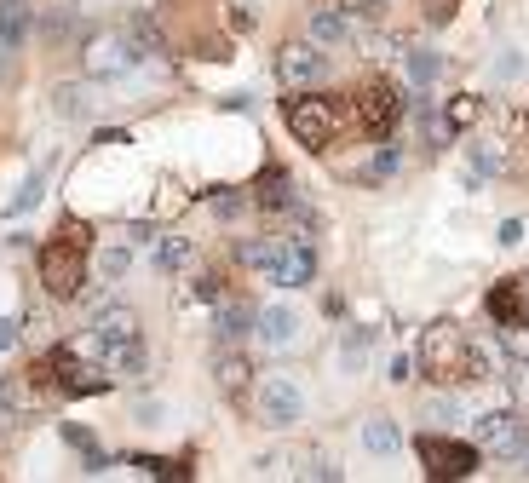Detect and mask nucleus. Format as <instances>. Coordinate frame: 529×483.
<instances>
[{"label":"nucleus","mask_w":529,"mask_h":483,"mask_svg":"<svg viewBox=\"0 0 529 483\" xmlns=\"http://www.w3.org/2000/svg\"><path fill=\"white\" fill-rule=\"evenodd\" d=\"M87 259H92V225L64 219V225L41 242V253H35V265H41V288L52 299H75L81 294V282H87Z\"/></svg>","instance_id":"f257e3e1"},{"label":"nucleus","mask_w":529,"mask_h":483,"mask_svg":"<svg viewBox=\"0 0 529 483\" xmlns=\"http://www.w3.org/2000/svg\"><path fill=\"white\" fill-rule=\"evenodd\" d=\"M414 363H420V374H426L432 386H466V380H483V368H489L483 351L460 334L455 322H432V328L420 334Z\"/></svg>","instance_id":"f03ea898"},{"label":"nucleus","mask_w":529,"mask_h":483,"mask_svg":"<svg viewBox=\"0 0 529 483\" xmlns=\"http://www.w3.org/2000/svg\"><path fill=\"white\" fill-rule=\"evenodd\" d=\"M41 386H58L64 397H98V391L115 386V374L104 363H81V351L75 345H58V351H46L41 363L29 368Z\"/></svg>","instance_id":"7ed1b4c3"},{"label":"nucleus","mask_w":529,"mask_h":483,"mask_svg":"<svg viewBox=\"0 0 529 483\" xmlns=\"http://www.w3.org/2000/svg\"><path fill=\"white\" fill-rule=\"evenodd\" d=\"M345 110L328 98V92H305V98H288V133L305 144V150H328L340 138Z\"/></svg>","instance_id":"20e7f679"},{"label":"nucleus","mask_w":529,"mask_h":483,"mask_svg":"<svg viewBox=\"0 0 529 483\" xmlns=\"http://www.w3.org/2000/svg\"><path fill=\"white\" fill-rule=\"evenodd\" d=\"M478 460H483V449H478V443H466V437H443V432L420 437V466H426V478H437V483L472 478V472H478Z\"/></svg>","instance_id":"39448f33"},{"label":"nucleus","mask_w":529,"mask_h":483,"mask_svg":"<svg viewBox=\"0 0 529 483\" xmlns=\"http://www.w3.org/2000/svg\"><path fill=\"white\" fill-rule=\"evenodd\" d=\"M138 58H144V52H138L133 35H127V29H110V35H92V41H87L81 69H87L92 81H115V75H127Z\"/></svg>","instance_id":"423d86ee"},{"label":"nucleus","mask_w":529,"mask_h":483,"mask_svg":"<svg viewBox=\"0 0 529 483\" xmlns=\"http://www.w3.org/2000/svg\"><path fill=\"white\" fill-rule=\"evenodd\" d=\"M397 115H403V87L391 81V75H374L357 87V121H363L374 138H386L397 127Z\"/></svg>","instance_id":"0eeeda50"},{"label":"nucleus","mask_w":529,"mask_h":483,"mask_svg":"<svg viewBox=\"0 0 529 483\" xmlns=\"http://www.w3.org/2000/svg\"><path fill=\"white\" fill-rule=\"evenodd\" d=\"M276 75H282V87H322V81H328V46L322 41H288L276 52Z\"/></svg>","instance_id":"6e6552de"},{"label":"nucleus","mask_w":529,"mask_h":483,"mask_svg":"<svg viewBox=\"0 0 529 483\" xmlns=\"http://www.w3.org/2000/svg\"><path fill=\"white\" fill-rule=\"evenodd\" d=\"M472 443H478L483 455H501V460H518L524 455V420L518 414H506V409H489L472 420Z\"/></svg>","instance_id":"1a4fd4ad"},{"label":"nucleus","mask_w":529,"mask_h":483,"mask_svg":"<svg viewBox=\"0 0 529 483\" xmlns=\"http://www.w3.org/2000/svg\"><path fill=\"white\" fill-rule=\"evenodd\" d=\"M299 414H305V391H299L288 374H271V380L259 386V420H265V426H294Z\"/></svg>","instance_id":"9d476101"},{"label":"nucleus","mask_w":529,"mask_h":483,"mask_svg":"<svg viewBox=\"0 0 529 483\" xmlns=\"http://www.w3.org/2000/svg\"><path fill=\"white\" fill-rule=\"evenodd\" d=\"M276 288H305V282H317V248H311V236H282V259H276Z\"/></svg>","instance_id":"9b49d317"},{"label":"nucleus","mask_w":529,"mask_h":483,"mask_svg":"<svg viewBox=\"0 0 529 483\" xmlns=\"http://www.w3.org/2000/svg\"><path fill=\"white\" fill-rule=\"evenodd\" d=\"M483 311L501 322V328H529V294L518 276H501L495 288H489V299H483Z\"/></svg>","instance_id":"f8f14e48"},{"label":"nucleus","mask_w":529,"mask_h":483,"mask_svg":"<svg viewBox=\"0 0 529 483\" xmlns=\"http://www.w3.org/2000/svg\"><path fill=\"white\" fill-rule=\"evenodd\" d=\"M121 340H138V311L104 305V311L92 317V351H98V345H121Z\"/></svg>","instance_id":"ddd939ff"},{"label":"nucleus","mask_w":529,"mask_h":483,"mask_svg":"<svg viewBox=\"0 0 529 483\" xmlns=\"http://www.w3.org/2000/svg\"><path fill=\"white\" fill-rule=\"evenodd\" d=\"M35 35V6L29 0H0V52H18Z\"/></svg>","instance_id":"4468645a"},{"label":"nucleus","mask_w":529,"mask_h":483,"mask_svg":"<svg viewBox=\"0 0 529 483\" xmlns=\"http://www.w3.org/2000/svg\"><path fill=\"white\" fill-rule=\"evenodd\" d=\"M253 202L265 207V213H288V207H294V179H288L282 167H265V173L253 179Z\"/></svg>","instance_id":"2eb2a0df"},{"label":"nucleus","mask_w":529,"mask_h":483,"mask_svg":"<svg viewBox=\"0 0 529 483\" xmlns=\"http://www.w3.org/2000/svg\"><path fill=\"white\" fill-rule=\"evenodd\" d=\"M98 357H104V368H110L115 380H138L144 374V334L121 340V345H98Z\"/></svg>","instance_id":"dca6fc26"},{"label":"nucleus","mask_w":529,"mask_h":483,"mask_svg":"<svg viewBox=\"0 0 529 483\" xmlns=\"http://www.w3.org/2000/svg\"><path fill=\"white\" fill-rule=\"evenodd\" d=\"M299 311H288V305H271V311H259V340L265 345H294L299 340Z\"/></svg>","instance_id":"f3484780"},{"label":"nucleus","mask_w":529,"mask_h":483,"mask_svg":"<svg viewBox=\"0 0 529 483\" xmlns=\"http://www.w3.org/2000/svg\"><path fill=\"white\" fill-rule=\"evenodd\" d=\"M213 380H219V391H225V397H242V391L253 386V363L242 357V351H219V363H213Z\"/></svg>","instance_id":"a211bd4d"},{"label":"nucleus","mask_w":529,"mask_h":483,"mask_svg":"<svg viewBox=\"0 0 529 483\" xmlns=\"http://www.w3.org/2000/svg\"><path fill=\"white\" fill-rule=\"evenodd\" d=\"M311 41H322V46H345L351 41V18H345V6H317V12H311Z\"/></svg>","instance_id":"6ab92c4d"},{"label":"nucleus","mask_w":529,"mask_h":483,"mask_svg":"<svg viewBox=\"0 0 529 483\" xmlns=\"http://www.w3.org/2000/svg\"><path fill=\"white\" fill-rule=\"evenodd\" d=\"M363 443H368V455H397L403 449V432H397V420H386V414H368L363 420Z\"/></svg>","instance_id":"aec40b11"},{"label":"nucleus","mask_w":529,"mask_h":483,"mask_svg":"<svg viewBox=\"0 0 529 483\" xmlns=\"http://www.w3.org/2000/svg\"><path fill=\"white\" fill-rule=\"evenodd\" d=\"M253 328H259V311H253L248 299H225L219 305V340H242Z\"/></svg>","instance_id":"412c9836"},{"label":"nucleus","mask_w":529,"mask_h":483,"mask_svg":"<svg viewBox=\"0 0 529 483\" xmlns=\"http://www.w3.org/2000/svg\"><path fill=\"white\" fill-rule=\"evenodd\" d=\"M184 265H190V242H184V236H161L156 242V271H184Z\"/></svg>","instance_id":"4be33fe9"},{"label":"nucleus","mask_w":529,"mask_h":483,"mask_svg":"<svg viewBox=\"0 0 529 483\" xmlns=\"http://www.w3.org/2000/svg\"><path fill=\"white\" fill-rule=\"evenodd\" d=\"M52 98H58V115H64V121H87V115H92L87 87H75V81H69V87H58Z\"/></svg>","instance_id":"5701e85b"},{"label":"nucleus","mask_w":529,"mask_h":483,"mask_svg":"<svg viewBox=\"0 0 529 483\" xmlns=\"http://www.w3.org/2000/svg\"><path fill=\"white\" fill-rule=\"evenodd\" d=\"M409 75H414V87H432L437 75H443V58H437L432 46H414L409 52Z\"/></svg>","instance_id":"b1692460"},{"label":"nucleus","mask_w":529,"mask_h":483,"mask_svg":"<svg viewBox=\"0 0 529 483\" xmlns=\"http://www.w3.org/2000/svg\"><path fill=\"white\" fill-rule=\"evenodd\" d=\"M472 121H478V98H455V104H449V127H472Z\"/></svg>","instance_id":"393cba45"},{"label":"nucleus","mask_w":529,"mask_h":483,"mask_svg":"<svg viewBox=\"0 0 529 483\" xmlns=\"http://www.w3.org/2000/svg\"><path fill=\"white\" fill-rule=\"evenodd\" d=\"M420 12H426V23H449L460 12V0H420Z\"/></svg>","instance_id":"a878e982"},{"label":"nucleus","mask_w":529,"mask_h":483,"mask_svg":"<svg viewBox=\"0 0 529 483\" xmlns=\"http://www.w3.org/2000/svg\"><path fill=\"white\" fill-rule=\"evenodd\" d=\"M127 265H133V248H110L104 253V276H110V282L115 276H127Z\"/></svg>","instance_id":"bb28decb"},{"label":"nucleus","mask_w":529,"mask_h":483,"mask_svg":"<svg viewBox=\"0 0 529 483\" xmlns=\"http://www.w3.org/2000/svg\"><path fill=\"white\" fill-rule=\"evenodd\" d=\"M41 190H46V173H35V179L23 184V196H18L12 207H18V213H23V207H35V202H41Z\"/></svg>","instance_id":"cd10ccee"},{"label":"nucleus","mask_w":529,"mask_h":483,"mask_svg":"<svg viewBox=\"0 0 529 483\" xmlns=\"http://www.w3.org/2000/svg\"><path fill=\"white\" fill-rule=\"evenodd\" d=\"M196 294H202V299H225V282H219V276H202V282H196Z\"/></svg>","instance_id":"c85d7f7f"},{"label":"nucleus","mask_w":529,"mask_h":483,"mask_svg":"<svg viewBox=\"0 0 529 483\" xmlns=\"http://www.w3.org/2000/svg\"><path fill=\"white\" fill-rule=\"evenodd\" d=\"M236 207H242V196H213V213L219 219H236Z\"/></svg>","instance_id":"c756f323"},{"label":"nucleus","mask_w":529,"mask_h":483,"mask_svg":"<svg viewBox=\"0 0 529 483\" xmlns=\"http://www.w3.org/2000/svg\"><path fill=\"white\" fill-rule=\"evenodd\" d=\"M12 345H18V322L0 317V351H12Z\"/></svg>","instance_id":"7c9ffc66"},{"label":"nucleus","mask_w":529,"mask_h":483,"mask_svg":"<svg viewBox=\"0 0 529 483\" xmlns=\"http://www.w3.org/2000/svg\"><path fill=\"white\" fill-rule=\"evenodd\" d=\"M501 242H506V248H518V242H524V225H518V219H506V225H501Z\"/></svg>","instance_id":"2f4dec72"}]
</instances>
